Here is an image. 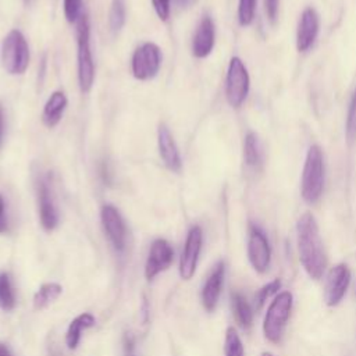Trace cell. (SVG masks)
<instances>
[{"instance_id":"5bb4252c","label":"cell","mask_w":356,"mask_h":356,"mask_svg":"<svg viewBox=\"0 0 356 356\" xmlns=\"http://www.w3.org/2000/svg\"><path fill=\"white\" fill-rule=\"evenodd\" d=\"M225 264L222 260L217 261L210 271L202 288V305L207 312H213L218 303L222 284H224Z\"/></svg>"},{"instance_id":"30bf717a","label":"cell","mask_w":356,"mask_h":356,"mask_svg":"<svg viewBox=\"0 0 356 356\" xmlns=\"http://www.w3.org/2000/svg\"><path fill=\"white\" fill-rule=\"evenodd\" d=\"M203 231L199 225L191 227L186 235V241L179 259V275L182 280H191L195 275L199 254L202 250Z\"/></svg>"},{"instance_id":"e575fe53","label":"cell","mask_w":356,"mask_h":356,"mask_svg":"<svg viewBox=\"0 0 356 356\" xmlns=\"http://www.w3.org/2000/svg\"><path fill=\"white\" fill-rule=\"evenodd\" d=\"M260 356H274L273 353H270V352H263Z\"/></svg>"},{"instance_id":"44dd1931","label":"cell","mask_w":356,"mask_h":356,"mask_svg":"<svg viewBox=\"0 0 356 356\" xmlns=\"http://www.w3.org/2000/svg\"><path fill=\"white\" fill-rule=\"evenodd\" d=\"M96 323L95 317L90 313H82L79 316H76L68 325L67 328V334H65V343L68 346V349L74 350L76 349L79 339H81V332L82 330L90 328L93 327Z\"/></svg>"},{"instance_id":"4316f807","label":"cell","mask_w":356,"mask_h":356,"mask_svg":"<svg viewBox=\"0 0 356 356\" xmlns=\"http://www.w3.org/2000/svg\"><path fill=\"white\" fill-rule=\"evenodd\" d=\"M345 135L349 143L356 140V88L350 96L348 114H346V125H345Z\"/></svg>"},{"instance_id":"603a6c76","label":"cell","mask_w":356,"mask_h":356,"mask_svg":"<svg viewBox=\"0 0 356 356\" xmlns=\"http://www.w3.org/2000/svg\"><path fill=\"white\" fill-rule=\"evenodd\" d=\"M15 307V293L10 275L7 273H0V309L10 312Z\"/></svg>"},{"instance_id":"7402d4cb","label":"cell","mask_w":356,"mask_h":356,"mask_svg":"<svg viewBox=\"0 0 356 356\" xmlns=\"http://www.w3.org/2000/svg\"><path fill=\"white\" fill-rule=\"evenodd\" d=\"M61 292H63V286L57 282L43 284L33 295V309L42 310L47 307L51 302H54L61 295Z\"/></svg>"},{"instance_id":"f546056e","label":"cell","mask_w":356,"mask_h":356,"mask_svg":"<svg viewBox=\"0 0 356 356\" xmlns=\"http://www.w3.org/2000/svg\"><path fill=\"white\" fill-rule=\"evenodd\" d=\"M153 8L161 21H167L170 17V0H152Z\"/></svg>"},{"instance_id":"5b68a950","label":"cell","mask_w":356,"mask_h":356,"mask_svg":"<svg viewBox=\"0 0 356 356\" xmlns=\"http://www.w3.org/2000/svg\"><path fill=\"white\" fill-rule=\"evenodd\" d=\"M1 65L11 75H21L29 65V47L21 31L13 29L1 43Z\"/></svg>"},{"instance_id":"ba28073f","label":"cell","mask_w":356,"mask_h":356,"mask_svg":"<svg viewBox=\"0 0 356 356\" xmlns=\"http://www.w3.org/2000/svg\"><path fill=\"white\" fill-rule=\"evenodd\" d=\"M246 249L253 270L259 274H264L271 263V246L264 231L256 224H249Z\"/></svg>"},{"instance_id":"f1b7e54d","label":"cell","mask_w":356,"mask_h":356,"mask_svg":"<svg viewBox=\"0 0 356 356\" xmlns=\"http://www.w3.org/2000/svg\"><path fill=\"white\" fill-rule=\"evenodd\" d=\"M82 14V0H64V15L70 24H76Z\"/></svg>"},{"instance_id":"8992f818","label":"cell","mask_w":356,"mask_h":356,"mask_svg":"<svg viewBox=\"0 0 356 356\" xmlns=\"http://www.w3.org/2000/svg\"><path fill=\"white\" fill-rule=\"evenodd\" d=\"M250 88L249 72L243 61L234 56L229 60L227 76H225V96L231 107L239 108L248 97Z\"/></svg>"},{"instance_id":"484cf974","label":"cell","mask_w":356,"mask_h":356,"mask_svg":"<svg viewBox=\"0 0 356 356\" xmlns=\"http://www.w3.org/2000/svg\"><path fill=\"white\" fill-rule=\"evenodd\" d=\"M281 288V280L275 278L267 284H264L260 289H257V292L254 293V305L256 309H261L264 306V303L267 302V299H270L271 296L274 298L278 293V289Z\"/></svg>"},{"instance_id":"8fae6325","label":"cell","mask_w":356,"mask_h":356,"mask_svg":"<svg viewBox=\"0 0 356 356\" xmlns=\"http://www.w3.org/2000/svg\"><path fill=\"white\" fill-rule=\"evenodd\" d=\"M100 218L103 229L113 248L121 252L125 248L127 228L120 211L113 204H104L100 211Z\"/></svg>"},{"instance_id":"277c9868","label":"cell","mask_w":356,"mask_h":356,"mask_svg":"<svg viewBox=\"0 0 356 356\" xmlns=\"http://www.w3.org/2000/svg\"><path fill=\"white\" fill-rule=\"evenodd\" d=\"M76 58H78V83L82 93H88L95 81V64L90 50V26L88 15L83 13L76 21Z\"/></svg>"},{"instance_id":"1f68e13d","label":"cell","mask_w":356,"mask_h":356,"mask_svg":"<svg viewBox=\"0 0 356 356\" xmlns=\"http://www.w3.org/2000/svg\"><path fill=\"white\" fill-rule=\"evenodd\" d=\"M7 231V216H6V203L0 193V234Z\"/></svg>"},{"instance_id":"4fadbf2b","label":"cell","mask_w":356,"mask_h":356,"mask_svg":"<svg viewBox=\"0 0 356 356\" xmlns=\"http://www.w3.org/2000/svg\"><path fill=\"white\" fill-rule=\"evenodd\" d=\"M174 259V250L171 245L165 239H156L145 264V277L147 280H153L157 274L167 270Z\"/></svg>"},{"instance_id":"ffe728a7","label":"cell","mask_w":356,"mask_h":356,"mask_svg":"<svg viewBox=\"0 0 356 356\" xmlns=\"http://www.w3.org/2000/svg\"><path fill=\"white\" fill-rule=\"evenodd\" d=\"M231 306H232V313L239 324L241 328L249 330L253 324V310L252 306L249 305L248 299L238 291L231 292Z\"/></svg>"},{"instance_id":"3957f363","label":"cell","mask_w":356,"mask_h":356,"mask_svg":"<svg viewBox=\"0 0 356 356\" xmlns=\"http://www.w3.org/2000/svg\"><path fill=\"white\" fill-rule=\"evenodd\" d=\"M293 296L289 291L278 292L270 302L263 320V334L271 343H280L291 317Z\"/></svg>"},{"instance_id":"cb8c5ba5","label":"cell","mask_w":356,"mask_h":356,"mask_svg":"<svg viewBox=\"0 0 356 356\" xmlns=\"http://www.w3.org/2000/svg\"><path fill=\"white\" fill-rule=\"evenodd\" d=\"M224 356H245L243 343L238 331L234 327H228L225 331Z\"/></svg>"},{"instance_id":"ac0fdd59","label":"cell","mask_w":356,"mask_h":356,"mask_svg":"<svg viewBox=\"0 0 356 356\" xmlns=\"http://www.w3.org/2000/svg\"><path fill=\"white\" fill-rule=\"evenodd\" d=\"M67 96L61 90H56L47 99L43 111H42V121L47 128L56 127L60 120L63 118V113L67 107Z\"/></svg>"},{"instance_id":"d6a6232c","label":"cell","mask_w":356,"mask_h":356,"mask_svg":"<svg viewBox=\"0 0 356 356\" xmlns=\"http://www.w3.org/2000/svg\"><path fill=\"white\" fill-rule=\"evenodd\" d=\"M3 138H4V110H3V106L0 104V147L3 145Z\"/></svg>"},{"instance_id":"6da1fadb","label":"cell","mask_w":356,"mask_h":356,"mask_svg":"<svg viewBox=\"0 0 356 356\" xmlns=\"http://www.w3.org/2000/svg\"><path fill=\"white\" fill-rule=\"evenodd\" d=\"M296 243L299 261L312 280H320L325 271L327 259L318 224L312 213H303L296 222Z\"/></svg>"},{"instance_id":"d6986e66","label":"cell","mask_w":356,"mask_h":356,"mask_svg":"<svg viewBox=\"0 0 356 356\" xmlns=\"http://www.w3.org/2000/svg\"><path fill=\"white\" fill-rule=\"evenodd\" d=\"M243 160L245 164L257 171L263 167L264 164V153H263V146L261 142L254 132H248L243 140Z\"/></svg>"},{"instance_id":"7c38bea8","label":"cell","mask_w":356,"mask_h":356,"mask_svg":"<svg viewBox=\"0 0 356 356\" xmlns=\"http://www.w3.org/2000/svg\"><path fill=\"white\" fill-rule=\"evenodd\" d=\"M320 31V17L313 7H306L299 18L296 29V49L300 53L310 50Z\"/></svg>"},{"instance_id":"7a4b0ae2","label":"cell","mask_w":356,"mask_h":356,"mask_svg":"<svg viewBox=\"0 0 356 356\" xmlns=\"http://www.w3.org/2000/svg\"><path fill=\"white\" fill-rule=\"evenodd\" d=\"M324 179L325 164L323 150L318 145H312L307 149L300 178V195L306 203L314 204L320 200L324 191Z\"/></svg>"},{"instance_id":"9a60e30c","label":"cell","mask_w":356,"mask_h":356,"mask_svg":"<svg viewBox=\"0 0 356 356\" xmlns=\"http://www.w3.org/2000/svg\"><path fill=\"white\" fill-rule=\"evenodd\" d=\"M157 145H159V153L164 165L172 172H179L182 167L181 156L178 152V146L174 140V136L171 135L165 124L159 125Z\"/></svg>"},{"instance_id":"52a82bcc","label":"cell","mask_w":356,"mask_h":356,"mask_svg":"<svg viewBox=\"0 0 356 356\" xmlns=\"http://www.w3.org/2000/svg\"><path fill=\"white\" fill-rule=\"evenodd\" d=\"M161 67V51L157 44L146 42L139 46L131 60V70L136 79L147 81L157 75Z\"/></svg>"},{"instance_id":"2e32d148","label":"cell","mask_w":356,"mask_h":356,"mask_svg":"<svg viewBox=\"0 0 356 356\" xmlns=\"http://www.w3.org/2000/svg\"><path fill=\"white\" fill-rule=\"evenodd\" d=\"M214 42H216L214 22L209 15H204L200 19L192 39V54L196 58L207 57L214 47Z\"/></svg>"},{"instance_id":"d4e9b609","label":"cell","mask_w":356,"mask_h":356,"mask_svg":"<svg viewBox=\"0 0 356 356\" xmlns=\"http://www.w3.org/2000/svg\"><path fill=\"white\" fill-rule=\"evenodd\" d=\"M127 18V10H125V1L124 0H113L111 7L108 11V26L111 32H118Z\"/></svg>"},{"instance_id":"83f0119b","label":"cell","mask_w":356,"mask_h":356,"mask_svg":"<svg viewBox=\"0 0 356 356\" xmlns=\"http://www.w3.org/2000/svg\"><path fill=\"white\" fill-rule=\"evenodd\" d=\"M257 0H239L238 3V22L241 26H249L254 19Z\"/></svg>"},{"instance_id":"836d02e7","label":"cell","mask_w":356,"mask_h":356,"mask_svg":"<svg viewBox=\"0 0 356 356\" xmlns=\"http://www.w3.org/2000/svg\"><path fill=\"white\" fill-rule=\"evenodd\" d=\"M0 356H13L10 349L4 343H1V342H0Z\"/></svg>"},{"instance_id":"9c48e42d","label":"cell","mask_w":356,"mask_h":356,"mask_svg":"<svg viewBox=\"0 0 356 356\" xmlns=\"http://www.w3.org/2000/svg\"><path fill=\"white\" fill-rule=\"evenodd\" d=\"M350 270L345 263H338L331 267L325 275L324 282V303L328 307L338 306L346 295L350 284Z\"/></svg>"},{"instance_id":"e0dca14e","label":"cell","mask_w":356,"mask_h":356,"mask_svg":"<svg viewBox=\"0 0 356 356\" xmlns=\"http://www.w3.org/2000/svg\"><path fill=\"white\" fill-rule=\"evenodd\" d=\"M38 204H39V218L44 231H53L58 224V214L50 188L46 181H40L38 186Z\"/></svg>"},{"instance_id":"4dcf8cb0","label":"cell","mask_w":356,"mask_h":356,"mask_svg":"<svg viewBox=\"0 0 356 356\" xmlns=\"http://www.w3.org/2000/svg\"><path fill=\"white\" fill-rule=\"evenodd\" d=\"M278 4H280V0H264V10H266L267 18L271 24H275V21H277Z\"/></svg>"}]
</instances>
